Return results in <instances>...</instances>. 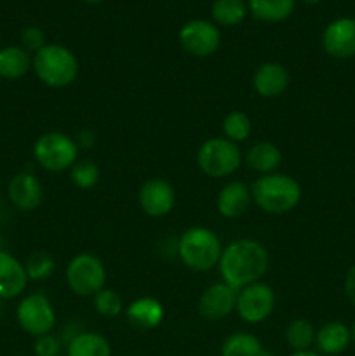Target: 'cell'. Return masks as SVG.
Listing matches in <instances>:
<instances>
[{"instance_id":"obj_25","label":"cell","mask_w":355,"mask_h":356,"mask_svg":"<svg viewBox=\"0 0 355 356\" xmlns=\"http://www.w3.org/2000/svg\"><path fill=\"white\" fill-rule=\"evenodd\" d=\"M317 330L306 318H294L285 327V343L292 351H306L315 344Z\"/></svg>"},{"instance_id":"obj_17","label":"cell","mask_w":355,"mask_h":356,"mask_svg":"<svg viewBox=\"0 0 355 356\" xmlns=\"http://www.w3.org/2000/svg\"><path fill=\"white\" fill-rule=\"evenodd\" d=\"M164 306L160 305L159 299L155 298H139L134 299L131 305L125 308V318H127L129 325L132 329L139 330V332H146V330H153L162 323Z\"/></svg>"},{"instance_id":"obj_7","label":"cell","mask_w":355,"mask_h":356,"mask_svg":"<svg viewBox=\"0 0 355 356\" xmlns=\"http://www.w3.org/2000/svg\"><path fill=\"white\" fill-rule=\"evenodd\" d=\"M66 284L73 294L80 298H94L106 284L104 264L93 254H79L66 268Z\"/></svg>"},{"instance_id":"obj_29","label":"cell","mask_w":355,"mask_h":356,"mask_svg":"<svg viewBox=\"0 0 355 356\" xmlns=\"http://www.w3.org/2000/svg\"><path fill=\"white\" fill-rule=\"evenodd\" d=\"M24 270H26L28 280L33 282H42L47 280L49 277L54 271V257L49 252H35L28 257L26 264H24Z\"/></svg>"},{"instance_id":"obj_20","label":"cell","mask_w":355,"mask_h":356,"mask_svg":"<svg viewBox=\"0 0 355 356\" xmlns=\"http://www.w3.org/2000/svg\"><path fill=\"white\" fill-rule=\"evenodd\" d=\"M31 68L30 52L21 45H7L0 49V76L6 80H17Z\"/></svg>"},{"instance_id":"obj_38","label":"cell","mask_w":355,"mask_h":356,"mask_svg":"<svg viewBox=\"0 0 355 356\" xmlns=\"http://www.w3.org/2000/svg\"><path fill=\"white\" fill-rule=\"evenodd\" d=\"M352 341H354V343H355V322H354V325H352Z\"/></svg>"},{"instance_id":"obj_10","label":"cell","mask_w":355,"mask_h":356,"mask_svg":"<svg viewBox=\"0 0 355 356\" xmlns=\"http://www.w3.org/2000/svg\"><path fill=\"white\" fill-rule=\"evenodd\" d=\"M180 44L187 54L194 58H207L219 49L221 33L218 24L205 19H191L181 26Z\"/></svg>"},{"instance_id":"obj_19","label":"cell","mask_w":355,"mask_h":356,"mask_svg":"<svg viewBox=\"0 0 355 356\" xmlns=\"http://www.w3.org/2000/svg\"><path fill=\"white\" fill-rule=\"evenodd\" d=\"M352 343V330L341 322H329L317 330L315 346L320 355L336 356L345 353Z\"/></svg>"},{"instance_id":"obj_3","label":"cell","mask_w":355,"mask_h":356,"mask_svg":"<svg viewBox=\"0 0 355 356\" xmlns=\"http://www.w3.org/2000/svg\"><path fill=\"white\" fill-rule=\"evenodd\" d=\"M31 68L44 86L63 89L75 82L79 75V59L65 45L47 44L33 54Z\"/></svg>"},{"instance_id":"obj_18","label":"cell","mask_w":355,"mask_h":356,"mask_svg":"<svg viewBox=\"0 0 355 356\" xmlns=\"http://www.w3.org/2000/svg\"><path fill=\"white\" fill-rule=\"evenodd\" d=\"M251 200H253L251 188L242 181H232L221 188L218 200H216V207L223 218L235 219L249 209Z\"/></svg>"},{"instance_id":"obj_5","label":"cell","mask_w":355,"mask_h":356,"mask_svg":"<svg viewBox=\"0 0 355 356\" xmlns=\"http://www.w3.org/2000/svg\"><path fill=\"white\" fill-rule=\"evenodd\" d=\"M33 156L42 169L63 172L79 160V145L63 132H45L35 141Z\"/></svg>"},{"instance_id":"obj_13","label":"cell","mask_w":355,"mask_h":356,"mask_svg":"<svg viewBox=\"0 0 355 356\" xmlns=\"http://www.w3.org/2000/svg\"><path fill=\"white\" fill-rule=\"evenodd\" d=\"M322 47L334 59H350L355 56V19L338 17L326 26Z\"/></svg>"},{"instance_id":"obj_35","label":"cell","mask_w":355,"mask_h":356,"mask_svg":"<svg viewBox=\"0 0 355 356\" xmlns=\"http://www.w3.org/2000/svg\"><path fill=\"white\" fill-rule=\"evenodd\" d=\"M80 2L87 3V6H97V3L104 2V0H80Z\"/></svg>"},{"instance_id":"obj_37","label":"cell","mask_w":355,"mask_h":356,"mask_svg":"<svg viewBox=\"0 0 355 356\" xmlns=\"http://www.w3.org/2000/svg\"><path fill=\"white\" fill-rule=\"evenodd\" d=\"M301 2H305V3H310V6H313V3H319L320 0H301Z\"/></svg>"},{"instance_id":"obj_31","label":"cell","mask_w":355,"mask_h":356,"mask_svg":"<svg viewBox=\"0 0 355 356\" xmlns=\"http://www.w3.org/2000/svg\"><path fill=\"white\" fill-rule=\"evenodd\" d=\"M45 33L38 26H28L21 31V47L26 52H38L45 47Z\"/></svg>"},{"instance_id":"obj_1","label":"cell","mask_w":355,"mask_h":356,"mask_svg":"<svg viewBox=\"0 0 355 356\" xmlns=\"http://www.w3.org/2000/svg\"><path fill=\"white\" fill-rule=\"evenodd\" d=\"M268 263H270V257L263 243L256 240L240 238L223 249L221 259H219V273L225 284L240 291L247 285L260 282L261 277L267 273Z\"/></svg>"},{"instance_id":"obj_34","label":"cell","mask_w":355,"mask_h":356,"mask_svg":"<svg viewBox=\"0 0 355 356\" xmlns=\"http://www.w3.org/2000/svg\"><path fill=\"white\" fill-rule=\"evenodd\" d=\"M289 356H322L320 353H317V351H312V350H306V351H294L292 355Z\"/></svg>"},{"instance_id":"obj_4","label":"cell","mask_w":355,"mask_h":356,"mask_svg":"<svg viewBox=\"0 0 355 356\" xmlns=\"http://www.w3.org/2000/svg\"><path fill=\"white\" fill-rule=\"evenodd\" d=\"M181 263L194 271H209L218 266L223 254L219 236L212 229L194 226L181 235L178 242Z\"/></svg>"},{"instance_id":"obj_30","label":"cell","mask_w":355,"mask_h":356,"mask_svg":"<svg viewBox=\"0 0 355 356\" xmlns=\"http://www.w3.org/2000/svg\"><path fill=\"white\" fill-rule=\"evenodd\" d=\"M72 183L80 190H89L100 181V169L93 160H77L72 167Z\"/></svg>"},{"instance_id":"obj_12","label":"cell","mask_w":355,"mask_h":356,"mask_svg":"<svg viewBox=\"0 0 355 356\" xmlns=\"http://www.w3.org/2000/svg\"><path fill=\"white\" fill-rule=\"evenodd\" d=\"M143 212L150 218H164L169 214L176 204V191L169 181L162 177H152L145 181L138 195Z\"/></svg>"},{"instance_id":"obj_27","label":"cell","mask_w":355,"mask_h":356,"mask_svg":"<svg viewBox=\"0 0 355 356\" xmlns=\"http://www.w3.org/2000/svg\"><path fill=\"white\" fill-rule=\"evenodd\" d=\"M251 118L244 111H232L223 120V134L226 139L233 141L235 145L246 141L251 134Z\"/></svg>"},{"instance_id":"obj_28","label":"cell","mask_w":355,"mask_h":356,"mask_svg":"<svg viewBox=\"0 0 355 356\" xmlns=\"http://www.w3.org/2000/svg\"><path fill=\"white\" fill-rule=\"evenodd\" d=\"M94 309L97 312V315L104 316V318H117L124 312L122 296L113 289L104 287L103 291L94 296Z\"/></svg>"},{"instance_id":"obj_21","label":"cell","mask_w":355,"mask_h":356,"mask_svg":"<svg viewBox=\"0 0 355 356\" xmlns=\"http://www.w3.org/2000/svg\"><path fill=\"white\" fill-rule=\"evenodd\" d=\"M246 162L249 165V169L256 170L260 174H274L278 169L282 162V153L278 149V146H275L274 143L263 141L254 145L253 148L247 152Z\"/></svg>"},{"instance_id":"obj_14","label":"cell","mask_w":355,"mask_h":356,"mask_svg":"<svg viewBox=\"0 0 355 356\" xmlns=\"http://www.w3.org/2000/svg\"><path fill=\"white\" fill-rule=\"evenodd\" d=\"M7 195L14 207L23 212H31L40 207L44 200V188L37 176L31 172H19L10 179Z\"/></svg>"},{"instance_id":"obj_11","label":"cell","mask_w":355,"mask_h":356,"mask_svg":"<svg viewBox=\"0 0 355 356\" xmlns=\"http://www.w3.org/2000/svg\"><path fill=\"white\" fill-rule=\"evenodd\" d=\"M237 294H239V291L233 289L232 285L225 284V282L211 285L202 292L200 299H198V315L209 322H218V320L226 318L235 309Z\"/></svg>"},{"instance_id":"obj_24","label":"cell","mask_w":355,"mask_h":356,"mask_svg":"<svg viewBox=\"0 0 355 356\" xmlns=\"http://www.w3.org/2000/svg\"><path fill=\"white\" fill-rule=\"evenodd\" d=\"M247 10L244 0H214L211 7L212 19L219 26H237L246 19Z\"/></svg>"},{"instance_id":"obj_16","label":"cell","mask_w":355,"mask_h":356,"mask_svg":"<svg viewBox=\"0 0 355 356\" xmlns=\"http://www.w3.org/2000/svg\"><path fill=\"white\" fill-rule=\"evenodd\" d=\"M253 87L265 99L278 97L289 87V72L281 63H265L254 72Z\"/></svg>"},{"instance_id":"obj_33","label":"cell","mask_w":355,"mask_h":356,"mask_svg":"<svg viewBox=\"0 0 355 356\" xmlns=\"http://www.w3.org/2000/svg\"><path fill=\"white\" fill-rule=\"evenodd\" d=\"M345 292H347L352 305L355 306V264L348 270L347 278H345Z\"/></svg>"},{"instance_id":"obj_22","label":"cell","mask_w":355,"mask_h":356,"mask_svg":"<svg viewBox=\"0 0 355 356\" xmlns=\"http://www.w3.org/2000/svg\"><path fill=\"white\" fill-rule=\"evenodd\" d=\"M66 356H111V344L97 332H79L70 339Z\"/></svg>"},{"instance_id":"obj_23","label":"cell","mask_w":355,"mask_h":356,"mask_svg":"<svg viewBox=\"0 0 355 356\" xmlns=\"http://www.w3.org/2000/svg\"><path fill=\"white\" fill-rule=\"evenodd\" d=\"M247 9L265 23H281L294 10V0H247Z\"/></svg>"},{"instance_id":"obj_2","label":"cell","mask_w":355,"mask_h":356,"mask_svg":"<svg viewBox=\"0 0 355 356\" xmlns=\"http://www.w3.org/2000/svg\"><path fill=\"white\" fill-rule=\"evenodd\" d=\"M253 200L268 214H285L301 200V186L285 174H265L251 186Z\"/></svg>"},{"instance_id":"obj_8","label":"cell","mask_w":355,"mask_h":356,"mask_svg":"<svg viewBox=\"0 0 355 356\" xmlns=\"http://www.w3.org/2000/svg\"><path fill=\"white\" fill-rule=\"evenodd\" d=\"M16 320L24 332L40 337L54 329L56 312L44 294H30L17 305Z\"/></svg>"},{"instance_id":"obj_36","label":"cell","mask_w":355,"mask_h":356,"mask_svg":"<svg viewBox=\"0 0 355 356\" xmlns=\"http://www.w3.org/2000/svg\"><path fill=\"white\" fill-rule=\"evenodd\" d=\"M258 356H275V355L271 353V351H268V350H261L260 355H258Z\"/></svg>"},{"instance_id":"obj_9","label":"cell","mask_w":355,"mask_h":356,"mask_svg":"<svg viewBox=\"0 0 355 356\" xmlns=\"http://www.w3.org/2000/svg\"><path fill=\"white\" fill-rule=\"evenodd\" d=\"M275 291L265 282H256L240 289L237 294L235 312L246 323H261L274 313Z\"/></svg>"},{"instance_id":"obj_32","label":"cell","mask_w":355,"mask_h":356,"mask_svg":"<svg viewBox=\"0 0 355 356\" xmlns=\"http://www.w3.org/2000/svg\"><path fill=\"white\" fill-rule=\"evenodd\" d=\"M35 356H59L61 353V341L52 334L37 337L33 344Z\"/></svg>"},{"instance_id":"obj_15","label":"cell","mask_w":355,"mask_h":356,"mask_svg":"<svg viewBox=\"0 0 355 356\" xmlns=\"http://www.w3.org/2000/svg\"><path fill=\"white\" fill-rule=\"evenodd\" d=\"M24 264L13 254L0 250V299H14L24 292L28 285Z\"/></svg>"},{"instance_id":"obj_26","label":"cell","mask_w":355,"mask_h":356,"mask_svg":"<svg viewBox=\"0 0 355 356\" xmlns=\"http://www.w3.org/2000/svg\"><path fill=\"white\" fill-rule=\"evenodd\" d=\"M263 350L260 339L249 332H235L221 344V356H258Z\"/></svg>"},{"instance_id":"obj_6","label":"cell","mask_w":355,"mask_h":356,"mask_svg":"<svg viewBox=\"0 0 355 356\" xmlns=\"http://www.w3.org/2000/svg\"><path fill=\"white\" fill-rule=\"evenodd\" d=\"M198 169L211 177H228L242 163L239 145L226 138H211L197 152Z\"/></svg>"}]
</instances>
